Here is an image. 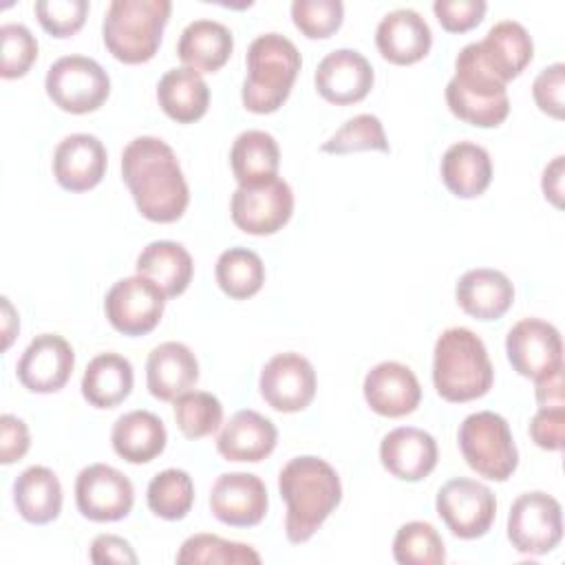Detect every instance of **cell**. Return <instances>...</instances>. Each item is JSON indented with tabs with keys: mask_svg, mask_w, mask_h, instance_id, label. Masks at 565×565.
Segmentation results:
<instances>
[{
	"mask_svg": "<svg viewBox=\"0 0 565 565\" xmlns=\"http://www.w3.org/2000/svg\"><path fill=\"white\" fill-rule=\"evenodd\" d=\"M121 177L141 216L172 223L190 203L188 181L174 150L159 137H135L121 152Z\"/></svg>",
	"mask_w": 565,
	"mask_h": 565,
	"instance_id": "cell-1",
	"label": "cell"
},
{
	"mask_svg": "<svg viewBox=\"0 0 565 565\" xmlns=\"http://www.w3.org/2000/svg\"><path fill=\"white\" fill-rule=\"evenodd\" d=\"M278 490L287 503L285 534L291 543L309 541L342 499L335 468L313 455L289 459L278 475Z\"/></svg>",
	"mask_w": 565,
	"mask_h": 565,
	"instance_id": "cell-2",
	"label": "cell"
},
{
	"mask_svg": "<svg viewBox=\"0 0 565 565\" xmlns=\"http://www.w3.org/2000/svg\"><path fill=\"white\" fill-rule=\"evenodd\" d=\"M494 369L481 338L466 327L446 329L433 351V384L446 402H470L492 386Z\"/></svg>",
	"mask_w": 565,
	"mask_h": 565,
	"instance_id": "cell-3",
	"label": "cell"
},
{
	"mask_svg": "<svg viewBox=\"0 0 565 565\" xmlns=\"http://www.w3.org/2000/svg\"><path fill=\"white\" fill-rule=\"evenodd\" d=\"M300 64V53L289 38L280 33L258 35L247 49L243 106L258 115L278 110L291 93Z\"/></svg>",
	"mask_w": 565,
	"mask_h": 565,
	"instance_id": "cell-4",
	"label": "cell"
},
{
	"mask_svg": "<svg viewBox=\"0 0 565 565\" xmlns=\"http://www.w3.org/2000/svg\"><path fill=\"white\" fill-rule=\"evenodd\" d=\"M446 104L455 117L479 128H494L508 117L510 99L505 84L486 68L477 42L459 51L455 75L446 84Z\"/></svg>",
	"mask_w": 565,
	"mask_h": 565,
	"instance_id": "cell-5",
	"label": "cell"
},
{
	"mask_svg": "<svg viewBox=\"0 0 565 565\" xmlns=\"http://www.w3.org/2000/svg\"><path fill=\"white\" fill-rule=\"evenodd\" d=\"M170 11V0H113L102 24L108 53L124 64L152 60L159 51Z\"/></svg>",
	"mask_w": 565,
	"mask_h": 565,
	"instance_id": "cell-6",
	"label": "cell"
},
{
	"mask_svg": "<svg viewBox=\"0 0 565 565\" xmlns=\"http://www.w3.org/2000/svg\"><path fill=\"white\" fill-rule=\"evenodd\" d=\"M457 441L466 463L490 481H505L519 466V450L508 422L492 411L468 415L459 424Z\"/></svg>",
	"mask_w": 565,
	"mask_h": 565,
	"instance_id": "cell-7",
	"label": "cell"
},
{
	"mask_svg": "<svg viewBox=\"0 0 565 565\" xmlns=\"http://www.w3.org/2000/svg\"><path fill=\"white\" fill-rule=\"evenodd\" d=\"M44 88L57 108L84 115L108 99L110 77L93 57L64 55L49 66Z\"/></svg>",
	"mask_w": 565,
	"mask_h": 565,
	"instance_id": "cell-8",
	"label": "cell"
},
{
	"mask_svg": "<svg viewBox=\"0 0 565 565\" xmlns=\"http://www.w3.org/2000/svg\"><path fill=\"white\" fill-rule=\"evenodd\" d=\"M508 539L527 556L552 552L563 539L561 503L541 490L519 494L508 514Z\"/></svg>",
	"mask_w": 565,
	"mask_h": 565,
	"instance_id": "cell-9",
	"label": "cell"
},
{
	"mask_svg": "<svg viewBox=\"0 0 565 565\" xmlns=\"http://www.w3.org/2000/svg\"><path fill=\"white\" fill-rule=\"evenodd\" d=\"M435 508L455 536L470 541L490 530L497 514V499L486 483L457 477L439 488Z\"/></svg>",
	"mask_w": 565,
	"mask_h": 565,
	"instance_id": "cell-10",
	"label": "cell"
},
{
	"mask_svg": "<svg viewBox=\"0 0 565 565\" xmlns=\"http://www.w3.org/2000/svg\"><path fill=\"white\" fill-rule=\"evenodd\" d=\"M163 309V289L139 274L117 280L104 298V311L108 322L124 335L150 333L159 324Z\"/></svg>",
	"mask_w": 565,
	"mask_h": 565,
	"instance_id": "cell-11",
	"label": "cell"
},
{
	"mask_svg": "<svg viewBox=\"0 0 565 565\" xmlns=\"http://www.w3.org/2000/svg\"><path fill=\"white\" fill-rule=\"evenodd\" d=\"M232 221L238 230L254 236L278 232L294 212V192L287 181L274 177L258 185H238L230 203Z\"/></svg>",
	"mask_w": 565,
	"mask_h": 565,
	"instance_id": "cell-12",
	"label": "cell"
},
{
	"mask_svg": "<svg viewBox=\"0 0 565 565\" xmlns=\"http://www.w3.org/2000/svg\"><path fill=\"white\" fill-rule=\"evenodd\" d=\"M75 503L82 516L108 523L130 514L135 488L130 479L108 463H90L75 479Z\"/></svg>",
	"mask_w": 565,
	"mask_h": 565,
	"instance_id": "cell-13",
	"label": "cell"
},
{
	"mask_svg": "<svg viewBox=\"0 0 565 565\" xmlns=\"http://www.w3.org/2000/svg\"><path fill=\"white\" fill-rule=\"evenodd\" d=\"M505 353L512 369L530 380H539L563 366L561 333L541 318L519 320L508 331Z\"/></svg>",
	"mask_w": 565,
	"mask_h": 565,
	"instance_id": "cell-14",
	"label": "cell"
},
{
	"mask_svg": "<svg viewBox=\"0 0 565 565\" xmlns=\"http://www.w3.org/2000/svg\"><path fill=\"white\" fill-rule=\"evenodd\" d=\"M258 388L274 411L298 413L307 408L316 395V371L300 353H278L263 366Z\"/></svg>",
	"mask_w": 565,
	"mask_h": 565,
	"instance_id": "cell-15",
	"label": "cell"
},
{
	"mask_svg": "<svg viewBox=\"0 0 565 565\" xmlns=\"http://www.w3.org/2000/svg\"><path fill=\"white\" fill-rule=\"evenodd\" d=\"M267 488L252 472H225L212 483L210 510L225 525H258L267 514Z\"/></svg>",
	"mask_w": 565,
	"mask_h": 565,
	"instance_id": "cell-16",
	"label": "cell"
},
{
	"mask_svg": "<svg viewBox=\"0 0 565 565\" xmlns=\"http://www.w3.org/2000/svg\"><path fill=\"white\" fill-rule=\"evenodd\" d=\"M75 366V353L71 344L57 333L35 335L18 360V380L31 393L60 391Z\"/></svg>",
	"mask_w": 565,
	"mask_h": 565,
	"instance_id": "cell-17",
	"label": "cell"
},
{
	"mask_svg": "<svg viewBox=\"0 0 565 565\" xmlns=\"http://www.w3.org/2000/svg\"><path fill=\"white\" fill-rule=\"evenodd\" d=\"M373 66L355 49H335L327 53L313 75L316 90L335 106L362 102L373 88Z\"/></svg>",
	"mask_w": 565,
	"mask_h": 565,
	"instance_id": "cell-18",
	"label": "cell"
},
{
	"mask_svg": "<svg viewBox=\"0 0 565 565\" xmlns=\"http://www.w3.org/2000/svg\"><path fill=\"white\" fill-rule=\"evenodd\" d=\"M106 148L99 137L73 132L53 152V177L68 192L93 190L106 172Z\"/></svg>",
	"mask_w": 565,
	"mask_h": 565,
	"instance_id": "cell-19",
	"label": "cell"
},
{
	"mask_svg": "<svg viewBox=\"0 0 565 565\" xmlns=\"http://www.w3.org/2000/svg\"><path fill=\"white\" fill-rule=\"evenodd\" d=\"M364 399L377 415L404 417L419 406L422 386L402 362H380L364 377Z\"/></svg>",
	"mask_w": 565,
	"mask_h": 565,
	"instance_id": "cell-20",
	"label": "cell"
},
{
	"mask_svg": "<svg viewBox=\"0 0 565 565\" xmlns=\"http://www.w3.org/2000/svg\"><path fill=\"white\" fill-rule=\"evenodd\" d=\"M437 441L415 426H399L384 435L380 444L382 466L402 481H419L437 466Z\"/></svg>",
	"mask_w": 565,
	"mask_h": 565,
	"instance_id": "cell-21",
	"label": "cell"
},
{
	"mask_svg": "<svg viewBox=\"0 0 565 565\" xmlns=\"http://www.w3.org/2000/svg\"><path fill=\"white\" fill-rule=\"evenodd\" d=\"M375 44L384 60L404 66L419 62L430 51L433 33L415 9H395L380 20Z\"/></svg>",
	"mask_w": 565,
	"mask_h": 565,
	"instance_id": "cell-22",
	"label": "cell"
},
{
	"mask_svg": "<svg viewBox=\"0 0 565 565\" xmlns=\"http://www.w3.org/2000/svg\"><path fill=\"white\" fill-rule=\"evenodd\" d=\"M278 430L265 415L245 408L230 417L216 437V450L227 461H263L276 448Z\"/></svg>",
	"mask_w": 565,
	"mask_h": 565,
	"instance_id": "cell-23",
	"label": "cell"
},
{
	"mask_svg": "<svg viewBox=\"0 0 565 565\" xmlns=\"http://www.w3.org/2000/svg\"><path fill=\"white\" fill-rule=\"evenodd\" d=\"M199 380V362L183 342H161L146 362V382L152 397L174 402Z\"/></svg>",
	"mask_w": 565,
	"mask_h": 565,
	"instance_id": "cell-24",
	"label": "cell"
},
{
	"mask_svg": "<svg viewBox=\"0 0 565 565\" xmlns=\"http://www.w3.org/2000/svg\"><path fill=\"white\" fill-rule=\"evenodd\" d=\"M481 62L503 84L521 75L534 55V44L527 29L516 20H501L481 42H477Z\"/></svg>",
	"mask_w": 565,
	"mask_h": 565,
	"instance_id": "cell-25",
	"label": "cell"
},
{
	"mask_svg": "<svg viewBox=\"0 0 565 565\" xmlns=\"http://www.w3.org/2000/svg\"><path fill=\"white\" fill-rule=\"evenodd\" d=\"M457 305L477 320H497L514 302V287L510 278L490 267L466 271L455 287Z\"/></svg>",
	"mask_w": 565,
	"mask_h": 565,
	"instance_id": "cell-26",
	"label": "cell"
},
{
	"mask_svg": "<svg viewBox=\"0 0 565 565\" xmlns=\"http://www.w3.org/2000/svg\"><path fill=\"white\" fill-rule=\"evenodd\" d=\"M232 49V31L223 22L201 18L181 31L177 55L188 68L199 73H214L230 60Z\"/></svg>",
	"mask_w": 565,
	"mask_h": 565,
	"instance_id": "cell-27",
	"label": "cell"
},
{
	"mask_svg": "<svg viewBox=\"0 0 565 565\" xmlns=\"http://www.w3.org/2000/svg\"><path fill=\"white\" fill-rule=\"evenodd\" d=\"M441 181L459 199H475L492 181V161L483 146L472 141L452 143L441 157Z\"/></svg>",
	"mask_w": 565,
	"mask_h": 565,
	"instance_id": "cell-28",
	"label": "cell"
},
{
	"mask_svg": "<svg viewBox=\"0 0 565 565\" xmlns=\"http://www.w3.org/2000/svg\"><path fill=\"white\" fill-rule=\"evenodd\" d=\"M110 441L113 450L128 463H148L163 452L168 433L154 413L130 411L113 424Z\"/></svg>",
	"mask_w": 565,
	"mask_h": 565,
	"instance_id": "cell-29",
	"label": "cell"
},
{
	"mask_svg": "<svg viewBox=\"0 0 565 565\" xmlns=\"http://www.w3.org/2000/svg\"><path fill=\"white\" fill-rule=\"evenodd\" d=\"M157 99L170 119L192 124L207 113L210 88L199 71L179 66L163 73L157 84Z\"/></svg>",
	"mask_w": 565,
	"mask_h": 565,
	"instance_id": "cell-30",
	"label": "cell"
},
{
	"mask_svg": "<svg viewBox=\"0 0 565 565\" xmlns=\"http://www.w3.org/2000/svg\"><path fill=\"white\" fill-rule=\"evenodd\" d=\"M13 503L20 516L33 525L51 523L62 510V486L46 466H29L13 481Z\"/></svg>",
	"mask_w": 565,
	"mask_h": 565,
	"instance_id": "cell-31",
	"label": "cell"
},
{
	"mask_svg": "<svg viewBox=\"0 0 565 565\" xmlns=\"http://www.w3.org/2000/svg\"><path fill=\"white\" fill-rule=\"evenodd\" d=\"M137 274L157 282L166 298L181 296L194 274L190 252L174 241H152L137 256Z\"/></svg>",
	"mask_w": 565,
	"mask_h": 565,
	"instance_id": "cell-32",
	"label": "cell"
},
{
	"mask_svg": "<svg viewBox=\"0 0 565 565\" xmlns=\"http://www.w3.org/2000/svg\"><path fill=\"white\" fill-rule=\"evenodd\" d=\"M132 364L119 353L95 355L82 377V395L95 408H113L132 391Z\"/></svg>",
	"mask_w": 565,
	"mask_h": 565,
	"instance_id": "cell-33",
	"label": "cell"
},
{
	"mask_svg": "<svg viewBox=\"0 0 565 565\" xmlns=\"http://www.w3.org/2000/svg\"><path fill=\"white\" fill-rule=\"evenodd\" d=\"M230 166L238 185H258L278 177L280 150L276 139L265 130L241 132L230 150Z\"/></svg>",
	"mask_w": 565,
	"mask_h": 565,
	"instance_id": "cell-34",
	"label": "cell"
},
{
	"mask_svg": "<svg viewBox=\"0 0 565 565\" xmlns=\"http://www.w3.org/2000/svg\"><path fill=\"white\" fill-rule=\"evenodd\" d=\"M221 291L234 300L252 298L265 282V265L260 256L247 247L225 249L214 267Z\"/></svg>",
	"mask_w": 565,
	"mask_h": 565,
	"instance_id": "cell-35",
	"label": "cell"
},
{
	"mask_svg": "<svg viewBox=\"0 0 565 565\" xmlns=\"http://www.w3.org/2000/svg\"><path fill=\"white\" fill-rule=\"evenodd\" d=\"M179 565H201V563H221V565H258L260 554L245 543H234L216 534H192L183 541L177 552Z\"/></svg>",
	"mask_w": 565,
	"mask_h": 565,
	"instance_id": "cell-36",
	"label": "cell"
},
{
	"mask_svg": "<svg viewBox=\"0 0 565 565\" xmlns=\"http://www.w3.org/2000/svg\"><path fill=\"white\" fill-rule=\"evenodd\" d=\"M194 503V483L185 470L168 468L148 483V508L166 521L183 519Z\"/></svg>",
	"mask_w": 565,
	"mask_h": 565,
	"instance_id": "cell-37",
	"label": "cell"
},
{
	"mask_svg": "<svg viewBox=\"0 0 565 565\" xmlns=\"http://www.w3.org/2000/svg\"><path fill=\"white\" fill-rule=\"evenodd\" d=\"M393 558L399 565H441L446 561L444 539L430 523L408 521L393 539Z\"/></svg>",
	"mask_w": 565,
	"mask_h": 565,
	"instance_id": "cell-38",
	"label": "cell"
},
{
	"mask_svg": "<svg viewBox=\"0 0 565 565\" xmlns=\"http://www.w3.org/2000/svg\"><path fill=\"white\" fill-rule=\"evenodd\" d=\"M174 419L188 439H201L223 424V406L207 391H188L174 399Z\"/></svg>",
	"mask_w": 565,
	"mask_h": 565,
	"instance_id": "cell-39",
	"label": "cell"
},
{
	"mask_svg": "<svg viewBox=\"0 0 565 565\" xmlns=\"http://www.w3.org/2000/svg\"><path fill=\"white\" fill-rule=\"evenodd\" d=\"M320 150L329 152V154H349V152H358V150L388 152L391 146H388L382 121L371 113H362V115H355V117L347 119L320 146Z\"/></svg>",
	"mask_w": 565,
	"mask_h": 565,
	"instance_id": "cell-40",
	"label": "cell"
},
{
	"mask_svg": "<svg viewBox=\"0 0 565 565\" xmlns=\"http://www.w3.org/2000/svg\"><path fill=\"white\" fill-rule=\"evenodd\" d=\"M0 42H2V60H0V75L4 79L22 77L29 73L33 62L38 60V40L24 24H2L0 26Z\"/></svg>",
	"mask_w": 565,
	"mask_h": 565,
	"instance_id": "cell-41",
	"label": "cell"
},
{
	"mask_svg": "<svg viewBox=\"0 0 565 565\" xmlns=\"http://www.w3.org/2000/svg\"><path fill=\"white\" fill-rule=\"evenodd\" d=\"M344 4L340 0H294L291 20L296 29L311 38H329L342 24Z\"/></svg>",
	"mask_w": 565,
	"mask_h": 565,
	"instance_id": "cell-42",
	"label": "cell"
},
{
	"mask_svg": "<svg viewBox=\"0 0 565 565\" xmlns=\"http://www.w3.org/2000/svg\"><path fill=\"white\" fill-rule=\"evenodd\" d=\"M35 15L42 29L55 38H68L84 26L88 15L86 0H40L35 2Z\"/></svg>",
	"mask_w": 565,
	"mask_h": 565,
	"instance_id": "cell-43",
	"label": "cell"
},
{
	"mask_svg": "<svg viewBox=\"0 0 565 565\" xmlns=\"http://www.w3.org/2000/svg\"><path fill=\"white\" fill-rule=\"evenodd\" d=\"M483 0H435L433 11L439 24L450 33H463L477 26L486 13Z\"/></svg>",
	"mask_w": 565,
	"mask_h": 565,
	"instance_id": "cell-44",
	"label": "cell"
},
{
	"mask_svg": "<svg viewBox=\"0 0 565 565\" xmlns=\"http://www.w3.org/2000/svg\"><path fill=\"white\" fill-rule=\"evenodd\" d=\"M563 88H565V64L563 62L545 66L532 84V95H534L536 106L554 119H563V106H565Z\"/></svg>",
	"mask_w": 565,
	"mask_h": 565,
	"instance_id": "cell-45",
	"label": "cell"
},
{
	"mask_svg": "<svg viewBox=\"0 0 565 565\" xmlns=\"http://www.w3.org/2000/svg\"><path fill=\"white\" fill-rule=\"evenodd\" d=\"M530 437L543 450H561L565 439V406H541L530 422Z\"/></svg>",
	"mask_w": 565,
	"mask_h": 565,
	"instance_id": "cell-46",
	"label": "cell"
},
{
	"mask_svg": "<svg viewBox=\"0 0 565 565\" xmlns=\"http://www.w3.org/2000/svg\"><path fill=\"white\" fill-rule=\"evenodd\" d=\"M29 446L31 437L26 424L15 415L4 413L0 417V461L7 466L20 461L26 455Z\"/></svg>",
	"mask_w": 565,
	"mask_h": 565,
	"instance_id": "cell-47",
	"label": "cell"
},
{
	"mask_svg": "<svg viewBox=\"0 0 565 565\" xmlns=\"http://www.w3.org/2000/svg\"><path fill=\"white\" fill-rule=\"evenodd\" d=\"M90 561L97 565H104V563L135 565L139 558L126 539L117 534H99L90 543Z\"/></svg>",
	"mask_w": 565,
	"mask_h": 565,
	"instance_id": "cell-48",
	"label": "cell"
},
{
	"mask_svg": "<svg viewBox=\"0 0 565 565\" xmlns=\"http://www.w3.org/2000/svg\"><path fill=\"white\" fill-rule=\"evenodd\" d=\"M536 382V402L539 406H565L563 393V366L534 380Z\"/></svg>",
	"mask_w": 565,
	"mask_h": 565,
	"instance_id": "cell-49",
	"label": "cell"
},
{
	"mask_svg": "<svg viewBox=\"0 0 565 565\" xmlns=\"http://www.w3.org/2000/svg\"><path fill=\"white\" fill-rule=\"evenodd\" d=\"M563 154L554 157L550 166H545L543 170V194L545 199H550L556 207L563 205Z\"/></svg>",
	"mask_w": 565,
	"mask_h": 565,
	"instance_id": "cell-50",
	"label": "cell"
},
{
	"mask_svg": "<svg viewBox=\"0 0 565 565\" xmlns=\"http://www.w3.org/2000/svg\"><path fill=\"white\" fill-rule=\"evenodd\" d=\"M18 313L15 309L11 307L9 298H2V349L7 351L18 333Z\"/></svg>",
	"mask_w": 565,
	"mask_h": 565,
	"instance_id": "cell-51",
	"label": "cell"
}]
</instances>
